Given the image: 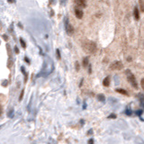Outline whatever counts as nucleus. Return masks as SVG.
Instances as JSON below:
<instances>
[{
	"instance_id": "nucleus-1",
	"label": "nucleus",
	"mask_w": 144,
	"mask_h": 144,
	"mask_svg": "<svg viewBox=\"0 0 144 144\" xmlns=\"http://www.w3.org/2000/svg\"><path fill=\"white\" fill-rule=\"evenodd\" d=\"M125 75L127 77V79H128L129 83L131 85L133 88L137 89L138 88V84H137V81H136V78H135L134 75L131 73V71L130 70H125Z\"/></svg>"
},
{
	"instance_id": "nucleus-2",
	"label": "nucleus",
	"mask_w": 144,
	"mask_h": 144,
	"mask_svg": "<svg viewBox=\"0 0 144 144\" xmlns=\"http://www.w3.org/2000/svg\"><path fill=\"white\" fill-rule=\"evenodd\" d=\"M83 49H84L87 52L94 53V52H96V42H94L88 41V42H86L84 44H83Z\"/></svg>"
},
{
	"instance_id": "nucleus-3",
	"label": "nucleus",
	"mask_w": 144,
	"mask_h": 144,
	"mask_svg": "<svg viewBox=\"0 0 144 144\" xmlns=\"http://www.w3.org/2000/svg\"><path fill=\"white\" fill-rule=\"evenodd\" d=\"M65 30H66V32L68 33V35H72L74 33V27L70 24L68 17L65 18Z\"/></svg>"
},
{
	"instance_id": "nucleus-4",
	"label": "nucleus",
	"mask_w": 144,
	"mask_h": 144,
	"mask_svg": "<svg viewBox=\"0 0 144 144\" xmlns=\"http://www.w3.org/2000/svg\"><path fill=\"white\" fill-rule=\"evenodd\" d=\"M123 67V64L122 63V61H119V60H116V61L113 62L112 64L110 65V70H121Z\"/></svg>"
},
{
	"instance_id": "nucleus-5",
	"label": "nucleus",
	"mask_w": 144,
	"mask_h": 144,
	"mask_svg": "<svg viewBox=\"0 0 144 144\" xmlns=\"http://www.w3.org/2000/svg\"><path fill=\"white\" fill-rule=\"evenodd\" d=\"M75 5H77V7L78 8H85L87 7V4L85 0H74Z\"/></svg>"
},
{
	"instance_id": "nucleus-6",
	"label": "nucleus",
	"mask_w": 144,
	"mask_h": 144,
	"mask_svg": "<svg viewBox=\"0 0 144 144\" xmlns=\"http://www.w3.org/2000/svg\"><path fill=\"white\" fill-rule=\"evenodd\" d=\"M75 15H76L77 18H78V19H81V18L83 17V15H84V13H83V11L80 9V8L77 7L76 9H75Z\"/></svg>"
},
{
	"instance_id": "nucleus-7",
	"label": "nucleus",
	"mask_w": 144,
	"mask_h": 144,
	"mask_svg": "<svg viewBox=\"0 0 144 144\" xmlns=\"http://www.w3.org/2000/svg\"><path fill=\"white\" fill-rule=\"evenodd\" d=\"M133 15H134L135 20L140 19V12H139V8L137 7H135L134 9H133Z\"/></svg>"
},
{
	"instance_id": "nucleus-8",
	"label": "nucleus",
	"mask_w": 144,
	"mask_h": 144,
	"mask_svg": "<svg viewBox=\"0 0 144 144\" xmlns=\"http://www.w3.org/2000/svg\"><path fill=\"white\" fill-rule=\"evenodd\" d=\"M103 85H104V87H109V85H110V77L107 76L106 78L103 80Z\"/></svg>"
},
{
	"instance_id": "nucleus-9",
	"label": "nucleus",
	"mask_w": 144,
	"mask_h": 144,
	"mask_svg": "<svg viewBox=\"0 0 144 144\" xmlns=\"http://www.w3.org/2000/svg\"><path fill=\"white\" fill-rule=\"evenodd\" d=\"M139 99H140V102H141V105L143 107V109H144V95L139 94Z\"/></svg>"
},
{
	"instance_id": "nucleus-10",
	"label": "nucleus",
	"mask_w": 144,
	"mask_h": 144,
	"mask_svg": "<svg viewBox=\"0 0 144 144\" xmlns=\"http://www.w3.org/2000/svg\"><path fill=\"white\" fill-rule=\"evenodd\" d=\"M116 92L120 93L122 95H124V96H129L128 93H127L126 90H124V89H121V88H117L116 89Z\"/></svg>"
},
{
	"instance_id": "nucleus-11",
	"label": "nucleus",
	"mask_w": 144,
	"mask_h": 144,
	"mask_svg": "<svg viewBox=\"0 0 144 144\" xmlns=\"http://www.w3.org/2000/svg\"><path fill=\"white\" fill-rule=\"evenodd\" d=\"M88 61H89V58H88V57H86V58L83 59V66H84L85 68H87V67H88L89 65Z\"/></svg>"
},
{
	"instance_id": "nucleus-12",
	"label": "nucleus",
	"mask_w": 144,
	"mask_h": 144,
	"mask_svg": "<svg viewBox=\"0 0 144 144\" xmlns=\"http://www.w3.org/2000/svg\"><path fill=\"white\" fill-rule=\"evenodd\" d=\"M21 70L23 71V74H24V82H27V79H28V74H27V72H25V70H24V67H21Z\"/></svg>"
},
{
	"instance_id": "nucleus-13",
	"label": "nucleus",
	"mask_w": 144,
	"mask_h": 144,
	"mask_svg": "<svg viewBox=\"0 0 144 144\" xmlns=\"http://www.w3.org/2000/svg\"><path fill=\"white\" fill-rule=\"evenodd\" d=\"M97 99H98L100 102H105V96L103 94L98 95V96H97Z\"/></svg>"
},
{
	"instance_id": "nucleus-14",
	"label": "nucleus",
	"mask_w": 144,
	"mask_h": 144,
	"mask_svg": "<svg viewBox=\"0 0 144 144\" xmlns=\"http://www.w3.org/2000/svg\"><path fill=\"white\" fill-rule=\"evenodd\" d=\"M139 4L141 12H144V0H139Z\"/></svg>"
},
{
	"instance_id": "nucleus-15",
	"label": "nucleus",
	"mask_w": 144,
	"mask_h": 144,
	"mask_svg": "<svg viewBox=\"0 0 144 144\" xmlns=\"http://www.w3.org/2000/svg\"><path fill=\"white\" fill-rule=\"evenodd\" d=\"M13 66V61H12V60H11V58L8 60V62H7V67H8V68H11V67Z\"/></svg>"
},
{
	"instance_id": "nucleus-16",
	"label": "nucleus",
	"mask_w": 144,
	"mask_h": 144,
	"mask_svg": "<svg viewBox=\"0 0 144 144\" xmlns=\"http://www.w3.org/2000/svg\"><path fill=\"white\" fill-rule=\"evenodd\" d=\"M20 42H21V44H22V47H23L24 49H25L26 48V43H25V42L24 41V39H20Z\"/></svg>"
},
{
	"instance_id": "nucleus-17",
	"label": "nucleus",
	"mask_w": 144,
	"mask_h": 144,
	"mask_svg": "<svg viewBox=\"0 0 144 144\" xmlns=\"http://www.w3.org/2000/svg\"><path fill=\"white\" fill-rule=\"evenodd\" d=\"M75 68H76V70H77V71H78V70H79L80 66H79V63H78V61L75 62Z\"/></svg>"
},
{
	"instance_id": "nucleus-18",
	"label": "nucleus",
	"mask_w": 144,
	"mask_h": 144,
	"mask_svg": "<svg viewBox=\"0 0 144 144\" xmlns=\"http://www.w3.org/2000/svg\"><path fill=\"white\" fill-rule=\"evenodd\" d=\"M7 49L8 55L11 57V48H10V45H9V44H7Z\"/></svg>"
},
{
	"instance_id": "nucleus-19",
	"label": "nucleus",
	"mask_w": 144,
	"mask_h": 144,
	"mask_svg": "<svg viewBox=\"0 0 144 144\" xmlns=\"http://www.w3.org/2000/svg\"><path fill=\"white\" fill-rule=\"evenodd\" d=\"M13 114H14V109H11V110L7 113V115L9 117H13Z\"/></svg>"
},
{
	"instance_id": "nucleus-20",
	"label": "nucleus",
	"mask_w": 144,
	"mask_h": 144,
	"mask_svg": "<svg viewBox=\"0 0 144 144\" xmlns=\"http://www.w3.org/2000/svg\"><path fill=\"white\" fill-rule=\"evenodd\" d=\"M125 113H126L127 115H129V116H131L133 112H131V109H126V111H125Z\"/></svg>"
},
{
	"instance_id": "nucleus-21",
	"label": "nucleus",
	"mask_w": 144,
	"mask_h": 144,
	"mask_svg": "<svg viewBox=\"0 0 144 144\" xmlns=\"http://www.w3.org/2000/svg\"><path fill=\"white\" fill-rule=\"evenodd\" d=\"M56 55L58 57V60H60V50H56Z\"/></svg>"
},
{
	"instance_id": "nucleus-22",
	"label": "nucleus",
	"mask_w": 144,
	"mask_h": 144,
	"mask_svg": "<svg viewBox=\"0 0 144 144\" xmlns=\"http://www.w3.org/2000/svg\"><path fill=\"white\" fill-rule=\"evenodd\" d=\"M108 118H111V119H115V118H116V114H115V113H111V114L108 116Z\"/></svg>"
},
{
	"instance_id": "nucleus-23",
	"label": "nucleus",
	"mask_w": 144,
	"mask_h": 144,
	"mask_svg": "<svg viewBox=\"0 0 144 144\" xmlns=\"http://www.w3.org/2000/svg\"><path fill=\"white\" fill-rule=\"evenodd\" d=\"M24 90L23 89V90H22V92H21V95H20V96H19V101H21L22 99H23V97H24Z\"/></svg>"
},
{
	"instance_id": "nucleus-24",
	"label": "nucleus",
	"mask_w": 144,
	"mask_h": 144,
	"mask_svg": "<svg viewBox=\"0 0 144 144\" xmlns=\"http://www.w3.org/2000/svg\"><path fill=\"white\" fill-rule=\"evenodd\" d=\"M142 113H143V110H138V111H136V114L138 115V116H141Z\"/></svg>"
},
{
	"instance_id": "nucleus-25",
	"label": "nucleus",
	"mask_w": 144,
	"mask_h": 144,
	"mask_svg": "<svg viewBox=\"0 0 144 144\" xmlns=\"http://www.w3.org/2000/svg\"><path fill=\"white\" fill-rule=\"evenodd\" d=\"M141 88H142V89L144 90V78H142L141 81Z\"/></svg>"
},
{
	"instance_id": "nucleus-26",
	"label": "nucleus",
	"mask_w": 144,
	"mask_h": 144,
	"mask_svg": "<svg viewBox=\"0 0 144 144\" xmlns=\"http://www.w3.org/2000/svg\"><path fill=\"white\" fill-rule=\"evenodd\" d=\"M3 39L5 41H8V36L7 34H3Z\"/></svg>"
},
{
	"instance_id": "nucleus-27",
	"label": "nucleus",
	"mask_w": 144,
	"mask_h": 144,
	"mask_svg": "<svg viewBox=\"0 0 144 144\" xmlns=\"http://www.w3.org/2000/svg\"><path fill=\"white\" fill-rule=\"evenodd\" d=\"M88 142L89 144H93V143L95 142V141H94V140H93V139H90V140H88Z\"/></svg>"
},
{
	"instance_id": "nucleus-28",
	"label": "nucleus",
	"mask_w": 144,
	"mask_h": 144,
	"mask_svg": "<svg viewBox=\"0 0 144 144\" xmlns=\"http://www.w3.org/2000/svg\"><path fill=\"white\" fill-rule=\"evenodd\" d=\"M24 60H25L26 62H28V64H30V60H29V59H28L27 57H25V58H24Z\"/></svg>"
},
{
	"instance_id": "nucleus-29",
	"label": "nucleus",
	"mask_w": 144,
	"mask_h": 144,
	"mask_svg": "<svg viewBox=\"0 0 144 144\" xmlns=\"http://www.w3.org/2000/svg\"><path fill=\"white\" fill-rule=\"evenodd\" d=\"M2 86H3V87H5V86H7V81L5 80V82H4L3 84H2Z\"/></svg>"
},
{
	"instance_id": "nucleus-30",
	"label": "nucleus",
	"mask_w": 144,
	"mask_h": 144,
	"mask_svg": "<svg viewBox=\"0 0 144 144\" xmlns=\"http://www.w3.org/2000/svg\"><path fill=\"white\" fill-rule=\"evenodd\" d=\"M15 53H19V50H18V48L16 47V46L15 47Z\"/></svg>"
},
{
	"instance_id": "nucleus-31",
	"label": "nucleus",
	"mask_w": 144,
	"mask_h": 144,
	"mask_svg": "<svg viewBox=\"0 0 144 144\" xmlns=\"http://www.w3.org/2000/svg\"><path fill=\"white\" fill-rule=\"evenodd\" d=\"M9 3H15V0H8Z\"/></svg>"
},
{
	"instance_id": "nucleus-32",
	"label": "nucleus",
	"mask_w": 144,
	"mask_h": 144,
	"mask_svg": "<svg viewBox=\"0 0 144 144\" xmlns=\"http://www.w3.org/2000/svg\"><path fill=\"white\" fill-rule=\"evenodd\" d=\"M87 107V105L86 104H84V105H83V109H85Z\"/></svg>"
},
{
	"instance_id": "nucleus-33",
	"label": "nucleus",
	"mask_w": 144,
	"mask_h": 144,
	"mask_svg": "<svg viewBox=\"0 0 144 144\" xmlns=\"http://www.w3.org/2000/svg\"><path fill=\"white\" fill-rule=\"evenodd\" d=\"M18 25H19V27H21V28H23V25H22V24H18Z\"/></svg>"
}]
</instances>
